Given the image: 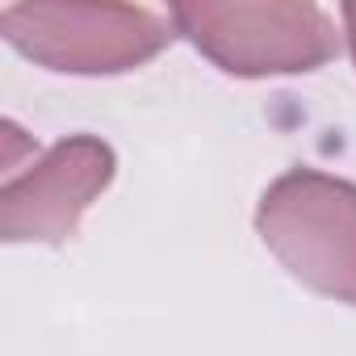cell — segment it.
Wrapping results in <instances>:
<instances>
[{"mask_svg":"<svg viewBox=\"0 0 356 356\" xmlns=\"http://www.w3.org/2000/svg\"><path fill=\"white\" fill-rule=\"evenodd\" d=\"M264 248L306 289L356 306V185L318 168H293L256 210Z\"/></svg>","mask_w":356,"mask_h":356,"instance_id":"1","label":"cell"},{"mask_svg":"<svg viewBox=\"0 0 356 356\" xmlns=\"http://www.w3.org/2000/svg\"><path fill=\"white\" fill-rule=\"evenodd\" d=\"M181 30L227 76H293L335 55V22L318 5L281 0H189L172 9Z\"/></svg>","mask_w":356,"mask_h":356,"instance_id":"2","label":"cell"},{"mask_svg":"<svg viewBox=\"0 0 356 356\" xmlns=\"http://www.w3.org/2000/svg\"><path fill=\"white\" fill-rule=\"evenodd\" d=\"M0 34L13 51L47 72L118 76L134 72L168 47V22L134 5H76L26 0L0 9Z\"/></svg>","mask_w":356,"mask_h":356,"instance_id":"3","label":"cell"},{"mask_svg":"<svg viewBox=\"0 0 356 356\" xmlns=\"http://www.w3.org/2000/svg\"><path fill=\"white\" fill-rule=\"evenodd\" d=\"M113 147L97 134L55 143L30 172L0 189V235L5 243H63L76 235L84 210L113 181Z\"/></svg>","mask_w":356,"mask_h":356,"instance_id":"4","label":"cell"},{"mask_svg":"<svg viewBox=\"0 0 356 356\" xmlns=\"http://www.w3.org/2000/svg\"><path fill=\"white\" fill-rule=\"evenodd\" d=\"M343 34H348L352 59H356V0H352V5H343Z\"/></svg>","mask_w":356,"mask_h":356,"instance_id":"5","label":"cell"}]
</instances>
